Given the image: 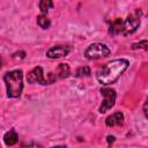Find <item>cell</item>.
<instances>
[{
    "instance_id": "6da1fadb",
    "label": "cell",
    "mask_w": 148,
    "mask_h": 148,
    "mask_svg": "<svg viewBox=\"0 0 148 148\" xmlns=\"http://www.w3.org/2000/svg\"><path fill=\"white\" fill-rule=\"evenodd\" d=\"M127 67L128 61L126 59H116L102 66L97 71L96 77L102 84H110L113 83Z\"/></svg>"
},
{
    "instance_id": "7a4b0ae2",
    "label": "cell",
    "mask_w": 148,
    "mask_h": 148,
    "mask_svg": "<svg viewBox=\"0 0 148 148\" xmlns=\"http://www.w3.org/2000/svg\"><path fill=\"white\" fill-rule=\"evenodd\" d=\"M3 81L6 84L8 97L17 98L21 96L23 90V74L21 69H15L6 73L3 75Z\"/></svg>"
},
{
    "instance_id": "3957f363",
    "label": "cell",
    "mask_w": 148,
    "mask_h": 148,
    "mask_svg": "<svg viewBox=\"0 0 148 148\" xmlns=\"http://www.w3.org/2000/svg\"><path fill=\"white\" fill-rule=\"evenodd\" d=\"M110 54V49L101 43H94L89 45L84 52V56L88 59H99L103 57H108Z\"/></svg>"
},
{
    "instance_id": "277c9868",
    "label": "cell",
    "mask_w": 148,
    "mask_h": 148,
    "mask_svg": "<svg viewBox=\"0 0 148 148\" xmlns=\"http://www.w3.org/2000/svg\"><path fill=\"white\" fill-rule=\"evenodd\" d=\"M101 94L103 95L104 99L102 102V105L99 106V112L104 113L111 108H113L114 102H116V91L111 88H102Z\"/></svg>"
},
{
    "instance_id": "5b68a950",
    "label": "cell",
    "mask_w": 148,
    "mask_h": 148,
    "mask_svg": "<svg viewBox=\"0 0 148 148\" xmlns=\"http://www.w3.org/2000/svg\"><path fill=\"white\" fill-rule=\"evenodd\" d=\"M27 81L29 83H40V84H50L49 80L44 77L43 68L40 66L35 67L32 71H30L27 75Z\"/></svg>"
},
{
    "instance_id": "8992f818",
    "label": "cell",
    "mask_w": 148,
    "mask_h": 148,
    "mask_svg": "<svg viewBox=\"0 0 148 148\" xmlns=\"http://www.w3.org/2000/svg\"><path fill=\"white\" fill-rule=\"evenodd\" d=\"M140 24V18L138 16H135L134 14H131L127 16V18L124 21V29H123V34L124 35H131L133 34Z\"/></svg>"
},
{
    "instance_id": "52a82bcc",
    "label": "cell",
    "mask_w": 148,
    "mask_h": 148,
    "mask_svg": "<svg viewBox=\"0 0 148 148\" xmlns=\"http://www.w3.org/2000/svg\"><path fill=\"white\" fill-rule=\"evenodd\" d=\"M69 50L71 49L68 46H54L46 52V56L52 59L61 58V57H66L69 53Z\"/></svg>"
},
{
    "instance_id": "ba28073f",
    "label": "cell",
    "mask_w": 148,
    "mask_h": 148,
    "mask_svg": "<svg viewBox=\"0 0 148 148\" xmlns=\"http://www.w3.org/2000/svg\"><path fill=\"white\" fill-rule=\"evenodd\" d=\"M123 121H124V114L121 112H116L106 118L105 124L108 126H116V125H121Z\"/></svg>"
},
{
    "instance_id": "9c48e42d",
    "label": "cell",
    "mask_w": 148,
    "mask_h": 148,
    "mask_svg": "<svg viewBox=\"0 0 148 148\" xmlns=\"http://www.w3.org/2000/svg\"><path fill=\"white\" fill-rule=\"evenodd\" d=\"M123 29H124V22L120 18H116L114 21L111 22L110 28H109V32L111 35H117V34L123 32Z\"/></svg>"
},
{
    "instance_id": "30bf717a",
    "label": "cell",
    "mask_w": 148,
    "mask_h": 148,
    "mask_svg": "<svg viewBox=\"0 0 148 148\" xmlns=\"http://www.w3.org/2000/svg\"><path fill=\"white\" fill-rule=\"evenodd\" d=\"M17 134H16V132L15 131H13V130H10L9 132H7L6 134H5V136H3V141H5V143L7 145V146H13V145H15L16 142H17Z\"/></svg>"
},
{
    "instance_id": "8fae6325",
    "label": "cell",
    "mask_w": 148,
    "mask_h": 148,
    "mask_svg": "<svg viewBox=\"0 0 148 148\" xmlns=\"http://www.w3.org/2000/svg\"><path fill=\"white\" fill-rule=\"evenodd\" d=\"M71 71H69V66L67 64H60L57 68V74L60 79H65L69 75Z\"/></svg>"
},
{
    "instance_id": "7c38bea8",
    "label": "cell",
    "mask_w": 148,
    "mask_h": 148,
    "mask_svg": "<svg viewBox=\"0 0 148 148\" xmlns=\"http://www.w3.org/2000/svg\"><path fill=\"white\" fill-rule=\"evenodd\" d=\"M37 23H38V25H39L40 28H43V29H47V28L50 27V24H51L50 20L46 17V15H39L38 18H37Z\"/></svg>"
},
{
    "instance_id": "4fadbf2b",
    "label": "cell",
    "mask_w": 148,
    "mask_h": 148,
    "mask_svg": "<svg viewBox=\"0 0 148 148\" xmlns=\"http://www.w3.org/2000/svg\"><path fill=\"white\" fill-rule=\"evenodd\" d=\"M53 7V2L50 1V0H42L39 2V9L43 12V13H46L50 8Z\"/></svg>"
},
{
    "instance_id": "5bb4252c",
    "label": "cell",
    "mask_w": 148,
    "mask_h": 148,
    "mask_svg": "<svg viewBox=\"0 0 148 148\" xmlns=\"http://www.w3.org/2000/svg\"><path fill=\"white\" fill-rule=\"evenodd\" d=\"M90 75V68L88 66H83V67H80L77 68L76 73H75V76L77 77H82V76H88Z\"/></svg>"
},
{
    "instance_id": "9a60e30c",
    "label": "cell",
    "mask_w": 148,
    "mask_h": 148,
    "mask_svg": "<svg viewBox=\"0 0 148 148\" xmlns=\"http://www.w3.org/2000/svg\"><path fill=\"white\" fill-rule=\"evenodd\" d=\"M138 49L147 50V49H148V40H142V42H140V43H134V44H132V50H138Z\"/></svg>"
},
{
    "instance_id": "2e32d148",
    "label": "cell",
    "mask_w": 148,
    "mask_h": 148,
    "mask_svg": "<svg viewBox=\"0 0 148 148\" xmlns=\"http://www.w3.org/2000/svg\"><path fill=\"white\" fill-rule=\"evenodd\" d=\"M143 112H145V116L148 118V98L146 99V102L143 104Z\"/></svg>"
},
{
    "instance_id": "e0dca14e",
    "label": "cell",
    "mask_w": 148,
    "mask_h": 148,
    "mask_svg": "<svg viewBox=\"0 0 148 148\" xmlns=\"http://www.w3.org/2000/svg\"><path fill=\"white\" fill-rule=\"evenodd\" d=\"M25 148H42V146H39V145H37V143H31V145L27 146Z\"/></svg>"
},
{
    "instance_id": "ac0fdd59",
    "label": "cell",
    "mask_w": 148,
    "mask_h": 148,
    "mask_svg": "<svg viewBox=\"0 0 148 148\" xmlns=\"http://www.w3.org/2000/svg\"><path fill=\"white\" fill-rule=\"evenodd\" d=\"M113 140H114V138H113V136H108V141H109V142H112Z\"/></svg>"
},
{
    "instance_id": "d6986e66",
    "label": "cell",
    "mask_w": 148,
    "mask_h": 148,
    "mask_svg": "<svg viewBox=\"0 0 148 148\" xmlns=\"http://www.w3.org/2000/svg\"><path fill=\"white\" fill-rule=\"evenodd\" d=\"M52 148H66L65 146H57V147H52Z\"/></svg>"
}]
</instances>
